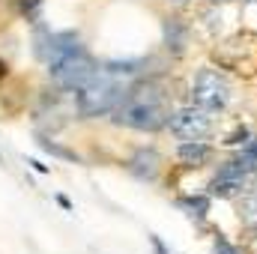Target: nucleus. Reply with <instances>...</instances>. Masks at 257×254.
Returning a JSON list of instances; mask_svg holds the SVG:
<instances>
[{
	"label": "nucleus",
	"mask_w": 257,
	"mask_h": 254,
	"mask_svg": "<svg viewBox=\"0 0 257 254\" xmlns=\"http://www.w3.org/2000/svg\"><path fill=\"white\" fill-rule=\"evenodd\" d=\"M168 117H171V102L162 81H141L128 87L123 102L114 108V123L135 132H156L168 126Z\"/></svg>",
	"instance_id": "obj_1"
},
{
	"label": "nucleus",
	"mask_w": 257,
	"mask_h": 254,
	"mask_svg": "<svg viewBox=\"0 0 257 254\" xmlns=\"http://www.w3.org/2000/svg\"><path fill=\"white\" fill-rule=\"evenodd\" d=\"M126 84L123 78L99 69L81 90H78V111L84 117H102V114H114V108L123 102L126 96Z\"/></svg>",
	"instance_id": "obj_2"
},
{
	"label": "nucleus",
	"mask_w": 257,
	"mask_h": 254,
	"mask_svg": "<svg viewBox=\"0 0 257 254\" xmlns=\"http://www.w3.org/2000/svg\"><path fill=\"white\" fill-rule=\"evenodd\" d=\"M257 174V138H251L239 156L227 159L218 174L209 180V197H236L239 191L245 189V183Z\"/></svg>",
	"instance_id": "obj_3"
},
{
	"label": "nucleus",
	"mask_w": 257,
	"mask_h": 254,
	"mask_svg": "<svg viewBox=\"0 0 257 254\" xmlns=\"http://www.w3.org/2000/svg\"><path fill=\"white\" fill-rule=\"evenodd\" d=\"M48 72H51V78L63 87V90H81L96 72H99V66H96V60L84 51V45L78 48V51H72L69 57H63L60 63L48 66Z\"/></svg>",
	"instance_id": "obj_4"
},
{
	"label": "nucleus",
	"mask_w": 257,
	"mask_h": 254,
	"mask_svg": "<svg viewBox=\"0 0 257 254\" xmlns=\"http://www.w3.org/2000/svg\"><path fill=\"white\" fill-rule=\"evenodd\" d=\"M230 102V84L215 69H200L192 81V105L206 111H221Z\"/></svg>",
	"instance_id": "obj_5"
},
{
	"label": "nucleus",
	"mask_w": 257,
	"mask_h": 254,
	"mask_svg": "<svg viewBox=\"0 0 257 254\" xmlns=\"http://www.w3.org/2000/svg\"><path fill=\"white\" fill-rule=\"evenodd\" d=\"M168 129L180 138V141H203L212 132V111L197 108V105H186L171 111L168 117Z\"/></svg>",
	"instance_id": "obj_6"
},
{
	"label": "nucleus",
	"mask_w": 257,
	"mask_h": 254,
	"mask_svg": "<svg viewBox=\"0 0 257 254\" xmlns=\"http://www.w3.org/2000/svg\"><path fill=\"white\" fill-rule=\"evenodd\" d=\"M177 159L183 168H203L212 162V147L203 141H183L177 147Z\"/></svg>",
	"instance_id": "obj_7"
},
{
	"label": "nucleus",
	"mask_w": 257,
	"mask_h": 254,
	"mask_svg": "<svg viewBox=\"0 0 257 254\" xmlns=\"http://www.w3.org/2000/svg\"><path fill=\"white\" fill-rule=\"evenodd\" d=\"M159 153L156 150H138L132 159H128V171L138 177V180H156V174H159Z\"/></svg>",
	"instance_id": "obj_8"
},
{
	"label": "nucleus",
	"mask_w": 257,
	"mask_h": 254,
	"mask_svg": "<svg viewBox=\"0 0 257 254\" xmlns=\"http://www.w3.org/2000/svg\"><path fill=\"white\" fill-rule=\"evenodd\" d=\"M165 42H168V48H174L177 54L183 51V45H186V27H183L180 18H168V21H165Z\"/></svg>",
	"instance_id": "obj_9"
},
{
	"label": "nucleus",
	"mask_w": 257,
	"mask_h": 254,
	"mask_svg": "<svg viewBox=\"0 0 257 254\" xmlns=\"http://www.w3.org/2000/svg\"><path fill=\"white\" fill-rule=\"evenodd\" d=\"M141 66H144V60H108V63H102V69L126 81V78H132V75L141 72Z\"/></svg>",
	"instance_id": "obj_10"
},
{
	"label": "nucleus",
	"mask_w": 257,
	"mask_h": 254,
	"mask_svg": "<svg viewBox=\"0 0 257 254\" xmlns=\"http://www.w3.org/2000/svg\"><path fill=\"white\" fill-rule=\"evenodd\" d=\"M239 221L245 227H257V191H248L239 200Z\"/></svg>",
	"instance_id": "obj_11"
},
{
	"label": "nucleus",
	"mask_w": 257,
	"mask_h": 254,
	"mask_svg": "<svg viewBox=\"0 0 257 254\" xmlns=\"http://www.w3.org/2000/svg\"><path fill=\"white\" fill-rule=\"evenodd\" d=\"M180 209H186L192 218H203L209 212V197H203V194L200 197H183L180 200Z\"/></svg>",
	"instance_id": "obj_12"
},
{
	"label": "nucleus",
	"mask_w": 257,
	"mask_h": 254,
	"mask_svg": "<svg viewBox=\"0 0 257 254\" xmlns=\"http://www.w3.org/2000/svg\"><path fill=\"white\" fill-rule=\"evenodd\" d=\"M39 147H42L45 153H51V156H60V159H66V162H81L72 150H66V147H60V144H54V141H39Z\"/></svg>",
	"instance_id": "obj_13"
},
{
	"label": "nucleus",
	"mask_w": 257,
	"mask_h": 254,
	"mask_svg": "<svg viewBox=\"0 0 257 254\" xmlns=\"http://www.w3.org/2000/svg\"><path fill=\"white\" fill-rule=\"evenodd\" d=\"M212 248H215V254H239V251H236V245H230V242H227L221 233L212 239Z\"/></svg>",
	"instance_id": "obj_14"
},
{
	"label": "nucleus",
	"mask_w": 257,
	"mask_h": 254,
	"mask_svg": "<svg viewBox=\"0 0 257 254\" xmlns=\"http://www.w3.org/2000/svg\"><path fill=\"white\" fill-rule=\"evenodd\" d=\"M18 6H21V12H24V15H33V12L42 6V0H18Z\"/></svg>",
	"instance_id": "obj_15"
},
{
	"label": "nucleus",
	"mask_w": 257,
	"mask_h": 254,
	"mask_svg": "<svg viewBox=\"0 0 257 254\" xmlns=\"http://www.w3.org/2000/svg\"><path fill=\"white\" fill-rule=\"evenodd\" d=\"M245 138H248V129H236V132H233V135H230V138H227V141H224V144H230V147H233V144H242V141H245Z\"/></svg>",
	"instance_id": "obj_16"
},
{
	"label": "nucleus",
	"mask_w": 257,
	"mask_h": 254,
	"mask_svg": "<svg viewBox=\"0 0 257 254\" xmlns=\"http://www.w3.org/2000/svg\"><path fill=\"white\" fill-rule=\"evenodd\" d=\"M150 242H153V248H156L159 254H168V248L162 245V239H159V236H150Z\"/></svg>",
	"instance_id": "obj_17"
},
{
	"label": "nucleus",
	"mask_w": 257,
	"mask_h": 254,
	"mask_svg": "<svg viewBox=\"0 0 257 254\" xmlns=\"http://www.w3.org/2000/svg\"><path fill=\"white\" fill-rule=\"evenodd\" d=\"M27 165H30L33 171H39V174H45V171H48V168H45L42 162H36V159H27Z\"/></svg>",
	"instance_id": "obj_18"
},
{
	"label": "nucleus",
	"mask_w": 257,
	"mask_h": 254,
	"mask_svg": "<svg viewBox=\"0 0 257 254\" xmlns=\"http://www.w3.org/2000/svg\"><path fill=\"white\" fill-rule=\"evenodd\" d=\"M57 203H60V206H63V209H72V203H69V197H63V194H60V197H57Z\"/></svg>",
	"instance_id": "obj_19"
},
{
	"label": "nucleus",
	"mask_w": 257,
	"mask_h": 254,
	"mask_svg": "<svg viewBox=\"0 0 257 254\" xmlns=\"http://www.w3.org/2000/svg\"><path fill=\"white\" fill-rule=\"evenodd\" d=\"M3 75H6V63H0V78H3Z\"/></svg>",
	"instance_id": "obj_20"
},
{
	"label": "nucleus",
	"mask_w": 257,
	"mask_h": 254,
	"mask_svg": "<svg viewBox=\"0 0 257 254\" xmlns=\"http://www.w3.org/2000/svg\"><path fill=\"white\" fill-rule=\"evenodd\" d=\"M174 3H189V0H174Z\"/></svg>",
	"instance_id": "obj_21"
},
{
	"label": "nucleus",
	"mask_w": 257,
	"mask_h": 254,
	"mask_svg": "<svg viewBox=\"0 0 257 254\" xmlns=\"http://www.w3.org/2000/svg\"><path fill=\"white\" fill-rule=\"evenodd\" d=\"M212 3H224V0H212Z\"/></svg>",
	"instance_id": "obj_22"
},
{
	"label": "nucleus",
	"mask_w": 257,
	"mask_h": 254,
	"mask_svg": "<svg viewBox=\"0 0 257 254\" xmlns=\"http://www.w3.org/2000/svg\"><path fill=\"white\" fill-rule=\"evenodd\" d=\"M248 3H257V0H248Z\"/></svg>",
	"instance_id": "obj_23"
},
{
	"label": "nucleus",
	"mask_w": 257,
	"mask_h": 254,
	"mask_svg": "<svg viewBox=\"0 0 257 254\" xmlns=\"http://www.w3.org/2000/svg\"><path fill=\"white\" fill-rule=\"evenodd\" d=\"M0 159H3V156H0Z\"/></svg>",
	"instance_id": "obj_24"
}]
</instances>
